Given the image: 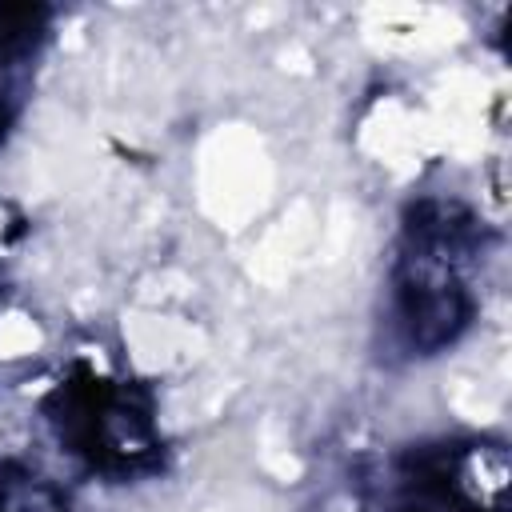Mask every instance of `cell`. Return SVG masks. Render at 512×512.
I'll return each mask as SVG.
<instances>
[{
	"label": "cell",
	"instance_id": "1",
	"mask_svg": "<svg viewBox=\"0 0 512 512\" xmlns=\"http://www.w3.org/2000/svg\"><path fill=\"white\" fill-rule=\"evenodd\" d=\"M52 404H60L52 416L60 424V440H68L92 468L136 472L152 464V416L144 404H132L128 388L88 376L84 384H60Z\"/></svg>",
	"mask_w": 512,
	"mask_h": 512
},
{
	"label": "cell",
	"instance_id": "2",
	"mask_svg": "<svg viewBox=\"0 0 512 512\" xmlns=\"http://www.w3.org/2000/svg\"><path fill=\"white\" fill-rule=\"evenodd\" d=\"M400 320L408 328V344L416 352H436L452 344L468 320H472V296L464 292L460 280H428V276H408L396 288Z\"/></svg>",
	"mask_w": 512,
	"mask_h": 512
},
{
	"label": "cell",
	"instance_id": "3",
	"mask_svg": "<svg viewBox=\"0 0 512 512\" xmlns=\"http://www.w3.org/2000/svg\"><path fill=\"white\" fill-rule=\"evenodd\" d=\"M0 512H4V508H0Z\"/></svg>",
	"mask_w": 512,
	"mask_h": 512
}]
</instances>
